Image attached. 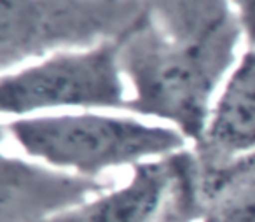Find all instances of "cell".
Instances as JSON below:
<instances>
[{"instance_id": "cell-2", "label": "cell", "mask_w": 255, "mask_h": 222, "mask_svg": "<svg viewBox=\"0 0 255 222\" xmlns=\"http://www.w3.org/2000/svg\"><path fill=\"white\" fill-rule=\"evenodd\" d=\"M145 16L126 32L82 53H61L42 63L2 75L0 109L12 119L58 110L126 109V88L121 77V54Z\"/></svg>"}, {"instance_id": "cell-3", "label": "cell", "mask_w": 255, "mask_h": 222, "mask_svg": "<svg viewBox=\"0 0 255 222\" xmlns=\"http://www.w3.org/2000/svg\"><path fill=\"white\" fill-rule=\"evenodd\" d=\"M133 16L119 0H2V65L60 44H82Z\"/></svg>"}, {"instance_id": "cell-10", "label": "cell", "mask_w": 255, "mask_h": 222, "mask_svg": "<svg viewBox=\"0 0 255 222\" xmlns=\"http://www.w3.org/2000/svg\"><path fill=\"white\" fill-rule=\"evenodd\" d=\"M187 222H189V221H187Z\"/></svg>"}, {"instance_id": "cell-5", "label": "cell", "mask_w": 255, "mask_h": 222, "mask_svg": "<svg viewBox=\"0 0 255 222\" xmlns=\"http://www.w3.org/2000/svg\"><path fill=\"white\" fill-rule=\"evenodd\" d=\"M2 179V222L47 221L109 187L11 156H4Z\"/></svg>"}, {"instance_id": "cell-9", "label": "cell", "mask_w": 255, "mask_h": 222, "mask_svg": "<svg viewBox=\"0 0 255 222\" xmlns=\"http://www.w3.org/2000/svg\"><path fill=\"white\" fill-rule=\"evenodd\" d=\"M189 222H215V221H212L210 217H205V215H199V217H194V219H191Z\"/></svg>"}, {"instance_id": "cell-8", "label": "cell", "mask_w": 255, "mask_h": 222, "mask_svg": "<svg viewBox=\"0 0 255 222\" xmlns=\"http://www.w3.org/2000/svg\"><path fill=\"white\" fill-rule=\"evenodd\" d=\"M241 11V21L248 37L255 42V0H234Z\"/></svg>"}, {"instance_id": "cell-6", "label": "cell", "mask_w": 255, "mask_h": 222, "mask_svg": "<svg viewBox=\"0 0 255 222\" xmlns=\"http://www.w3.org/2000/svg\"><path fill=\"white\" fill-rule=\"evenodd\" d=\"M198 149L206 168L255 154V53L241 61L215 100Z\"/></svg>"}, {"instance_id": "cell-1", "label": "cell", "mask_w": 255, "mask_h": 222, "mask_svg": "<svg viewBox=\"0 0 255 222\" xmlns=\"http://www.w3.org/2000/svg\"><path fill=\"white\" fill-rule=\"evenodd\" d=\"M4 130L28 158L89 180L109 170L171 158L187 145V137L170 124L103 110L18 117Z\"/></svg>"}, {"instance_id": "cell-7", "label": "cell", "mask_w": 255, "mask_h": 222, "mask_svg": "<svg viewBox=\"0 0 255 222\" xmlns=\"http://www.w3.org/2000/svg\"><path fill=\"white\" fill-rule=\"evenodd\" d=\"M199 215L215 222H255V154L198 177Z\"/></svg>"}, {"instance_id": "cell-4", "label": "cell", "mask_w": 255, "mask_h": 222, "mask_svg": "<svg viewBox=\"0 0 255 222\" xmlns=\"http://www.w3.org/2000/svg\"><path fill=\"white\" fill-rule=\"evenodd\" d=\"M184 152L135 166L124 184L42 222H161L171 203L180 205Z\"/></svg>"}]
</instances>
